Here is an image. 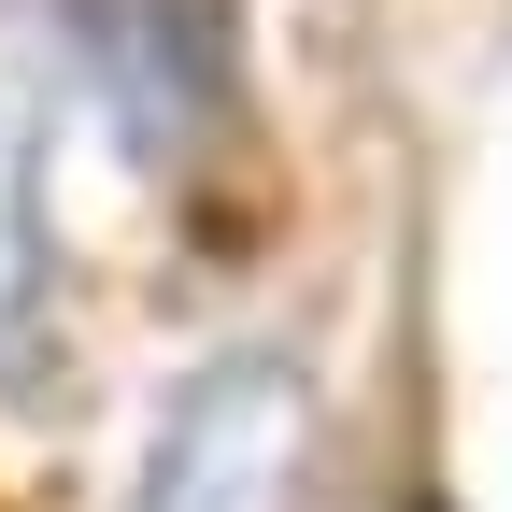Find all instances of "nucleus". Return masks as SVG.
I'll use <instances>...</instances> for the list:
<instances>
[{"instance_id":"f03ea898","label":"nucleus","mask_w":512,"mask_h":512,"mask_svg":"<svg viewBox=\"0 0 512 512\" xmlns=\"http://www.w3.org/2000/svg\"><path fill=\"white\" fill-rule=\"evenodd\" d=\"M29 285H43V171H29L15 100H0V328L29 313Z\"/></svg>"},{"instance_id":"f257e3e1","label":"nucleus","mask_w":512,"mask_h":512,"mask_svg":"<svg viewBox=\"0 0 512 512\" xmlns=\"http://www.w3.org/2000/svg\"><path fill=\"white\" fill-rule=\"evenodd\" d=\"M299 456H313V384L285 342H228L157 399L128 512H299Z\"/></svg>"}]
</instances>
